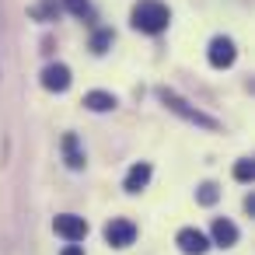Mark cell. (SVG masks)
<instances>
[{"label": "cell", "mask_w": 255, "mask_h": 255, "mask_svg": "<svg viewBox=\"0 0 255 255\" xmlns=\"http://www.w3.org/2000/svg\"><path fill=\"white\" fill-rule=\"evenodd\" d=\"M171 21V11L161 4V0H140V4L133 7V28L136 32H147V35H157L164 32Z\"/></svg>", "instance_id": "obj_1"}, {"label": "cell", "mask_w": 255, "mask_h": 255, "mask_svg": "<svg viewBox=\"0 0 255 255\" xmlns=\"http://www.w3.org/2000/svg\"><path fill=\"white\" fill-rule=\"evenodd\" d=\"M157 98H161L175 116H182L185 123H196V126H203V129H220V123H217L213 116L199 112V109H196V105H189L182 95H175V91H168V88H157Z\"/></svg>", "instance_id": "obj_2"}, {"label": "cell", "mask_w": 255, "mask_h": 255, "mask_svg": "<svg viewBox=\"0 0 255 255\" xmlns=\"http://www.w3.org/2000/svg\"><path fill=\"white\" fill-rule=\"evenodd\" d=\"M53 231H56L67 245H77V241L88 238V220L77 217V213H60V217L53 220Z\"/></svg>", "instance_id": "obj_3"}, {"label": "cell", "mask_w": 255, "mask_h": 255, "mask_svg": "<svg viewBox=\"0 0 255 255\" xmlns=\"http://www.w3.org/2000/svg\"><path fill=\"white\" fill-rule=\"evenodd\" d=\"M105 241H109L112 248H129V245L136 241V227H133L129 220L116 217V220L105 224Z\"/></svg>", "instance_id": "obj_4"}, {"label": "cell", "mask_w": 255, "mask_h": 255, "mask_svg": "<svg viewBox=\"0 0 255 255\" xmlns=\"http://www.w3.org/2000/svg\"><path fill=\"white\" fill-rule=\"evenodd\" d=\"M175 241H178V248H182L185 255H203V252L210 248V238H206L203 231H196V227H182Z\"/></svg>", "instance_id": "obj_5"}, {"label": "cell", "mask_w": 255, "mask_h": 255, "mask_svg": "<svg viewBox=\"0 0 255 255\" xmlns=\"http://www.w3.org/2000/svg\"><path fill=\"white\" fill-rule=\"evenodd\" d=\"M234 42L231 39H224V35H217L213 42H210V63L217 67V70H227L231 63H234Z\"/></svg>", "instance_id": "obj_6"}, {"label": "cell", "mask_w": 255, "mask_h": 255, "mask_svg": "<svg viewBox=\"0 0 255 255\" xmlns=\"http://www.w3.org/2000/svg\"><path fill=\"white\" fill-rule=\"evenodd\" d=\"M42 88H46V91H67V88H70V70H67L63 63H49V67L42 70Z\"/></svg>", "instance_id": "obj_7"}, {"label": "cell", "mask_w": 255, "mask_h": 255, "mask_svg": "<svg viewBox=\"0 0 255 255\" xmlns=\"http://www.w3.org/2000/svg\"><path fill=\"white\" fill-rule=\"evenodd\" d=\"M147 182H150V164H147V161H136V164L126 171V182H123V189L136 196L140 189H147Z\"/></svg>", "instance_id": "obj_8"}, {"label": "cell", "mask_w": 255, "mask_h": 255, "mask_svg": "<svg viewBox=\"0 0 255 255\" xmlns=\"http://www.w3.org/2000/svg\"><path fill=\"white\" fill-rule=\"evenodd\" d=\"M210 238H213V245H220V248H231V245L238 241V227H234L231 220L217 217V220H213V227H210Z\"/></svg>", "instance_id": "obj_9"}, {"label": "cell", "mask_w": 255, "mask_h": 255, "mask_svg": "<svg viewBox=\"0 0 255 255\" xmlns=\"http://www.w3.org/2000/svg\"><path fill=\"white\" fill-rule=\"evenodd\" d=\"M84 105L91 112H112L116 109V95H109V91H88L84 95Z\"/></svg>", "instance_id": "obj_10"}, {"label": "cell", "mask_w": 255, "mask_h": 255, "mask_svg": "<svg viewBox=\"0 0 255 255\" xmlns=\"http://www.w3.org/2000/svg\"><path fill=\"white\" fill-rule=\"evenodd\" d=\"M63 154H67V164L77 171V168H84V154H81V143H77V136L74 133H67L63 136Z\"/></svg>", "instance_id": "obj_11"}, {"label": "cell", "mask_w": 255, "mask_h": 255, "mask_svg": "<svg viewBox=\"0 0 255 255\" xmlns=\"http://www.w3.org/2000/svg\"><path fill=\"white\" fill-rule=\"evenodd\" d=\"M196 199H199V203H203V206H213V203H217V199H220V189H217V185H213V182H203V185H199V189H196Z\"/></svg>", "instance_id": "obj_12"}, {"label": "cell", "mask_w": 255, "mask_h": 255, "mask_svg": "<svg viewBox=\"0 0 255 255\" xmlns=\"http://www.w3.org/2000/svg\"><path fill=\"white\" fill-rule=\"evenodd\" d=\"M252 175H255V164H252L248 157L234 164V178H238V182H252Z\"/></svg>", "instance_id": "obj_13"}, {"label": "cell", "mask_w": 255, "mask_h": 255, "mask_svg": "<svg viewBox=\"0 0 255 255\" xmlns=\"http://www.w3.org/2000/svg\"><path fill=\"white\" fill-rule=\"evenodd\" d=\"M109 42H112V32H98L91 46H95V53H105V49H109Z\"/></svg>", "instance_id": "obj_14"}, {"label": "cell", "mask_w": 255, "mask_h": 255, "mask_svg": "<svg viewBox=\"0 0 255 255\" xmlns=\"http://www.w3.org/2000/svg\"><path fill=\"white\" fill-rule=\"evenodd\" d=\"M67 7H70L74 14H81V18H84V14L91 11V7H88V0H67Z\"/></svg>", "instance_id": "obj_15"}, {"label": "cell", "mask_w": 255, "mask_h": 255, "mask_svg": "<svg viewBox=\"0 0 255 255\" xmlns=\"http://www.w3.org/2000/svg\"><path fill=\"white\" fill-rule=\"evenodd\" d=\"M60 255H84V248H81V245H67Z\"/></svg>", "instance_id": "obj_16"}]
</instances>
